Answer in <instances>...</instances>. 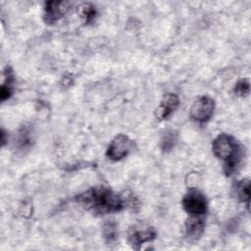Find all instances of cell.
Instances as JSON below:
<instances>
[{
	"instance_id": "6da1fadb",
	"label": "cell",
	"mask_w": 251,
	"mask_h": 251,
	"mask_svg": "<svg viewBox=\"0 0 251 251\" xmlns=\"http://www.w3.org/2000/svg\"><path fill=\"white\" fill-rule=\"evenodd\" d=\"M75 201L96 215L120 212L126 206V201L124 197L113 191L110 187L103 185L91 187L76 195Z\"/></svg>"
},
{
	"instance_id": "7a4b0ae2",
	"label": "cell",
	"mask_w": 251,
	"mask_h": 251,
	"mask_svg": "<svg viewBox=\"0 0 251 251\" xmlns=\"http://www.w3.org/2000/svg\"><path fill=\"white\" fill-rule=\"evenodd\" d=\"M212 150L214 155L223 161L226 176H231L238 172L244 153L242 146L232 135L219 134L213 141Z\"/></svg>"
},
{
	"instance_id": "3957f363",
	"label": "cell",
	"mask_w": 251,
	"mask_h": 251,
	"mask_svg": "<svg viewBox=\"0 0 251 251\" xmlns=\"http://www.w3.org/2000/svg\"><path fill=\"white\" fill-rule=\"evenodd\" d=\"M182 207L189 216H204L208 210V203L205 195L199 189L192 187L183 196Z\"/></svg>"
},
{
	"instance_id": "277c9868",
	"label": "cell",
	"mask_w": 251,
	"mask_h": 251,
	"mask_svg": "<svg viewBox=\"0 0 251 251\" xmlns=\"http://www.w3.org/2000/svg\"><path fill=\"white\" fill-rule=\"evenodd\" d=\"M156 237L157 231L155 227L141 223L132 225L127 232V241L135 250H139L142 244L153 241Z\"/></svg>"
},
{
	"instance_id": "5b68a950",
	"label": "cell",
	"mask_w": 251,
	"mask_h": 251,
	"mask_svg": "<svg viewBox=\"0 0 251 251\" xmlns=\"http://www.w3.org/2000/svg\"><path fill=\"white\" fill-rule=\"evenodd\" d=\"M215 101L210 96H201L192 104L189 116L190 118L198 123L205 124L209 122L214 114L215 110Z\"/></svg>"
},
{
	"instance_id": "8992f818",
	"label": "cell",
	"mask_w": 251,
	"mask_h": 251,
	"mask_svg": "<svg viewBox=\"0 0 251 251\" xmlns=\"http://www.w3.org/2000/svg\"><path fill=\"white\" fill-rule=\"evenodd\" d=\"M132 146V141L126 134L120 133L116 135L109 144L106 155L112 161H120L127 156Z\"/></svg>"
},
{
	"instance_id": "52a82bcc",
	"label": "cell",
	"mask_w": 251,
	"mask_h": 251,
	"mask_svg": "<svg viewBox=\"0 0 251 251\" xmlns=\"http://www.w3.org/2000/svg\"><path fill=\"white\" fill-rule=\"evenodd\" d=\"M70 1H47L44 5L43 18L46 24L52 25L60 20L70 10Z\"/></svg>"
},
{
	"instance_id": "ba28073f",
	"label": "cell",
	"mask_w": 251,
	"mask_h": 251,
	"mask_svg": "<svg viewBox=\"0 0 251 251\" xmlns=\"http://www.w3.org/2000/svg\"><path fill=\"white\" fill-rule=\"evenodd\" d=\"M179 105V99L175 93H167L156 110V117L160 120L168 119Z\"/></svg>"
},
{
	"instance_id": "9c48e42d",
	"label": "cell",
	"mask_w": 251,
	"mask_h": 251,
	"mask_svg": "<svg viewBox=\"0 0 251 251\" xmlns=\"http://www.w3.org/2000/svg\"><path fill=\"white\" fill-rule=\"evenodd\" d=\"M204 216H189L185 222V233L190 239H198L204 231Z\"/></svg>"
},
{
	"instance_id": "30bf717a",
	"label": "cell",
	"mask_w": 251,
	"mask_h": 251,
	"mask_svg": "<svg viewBox=\"0 0 251 251\" xmlns=\"http://www.w3.org/2000/svg\"><path fill=\"white\" fill-rule=\"evenodd\" d=\"M233 195L235 198L242 203H246L247 208H249V202H250V181L248 178L241 179L237 182H235L233 188Z\"/></svg>"
},
{
	"instance_id": "8fae6325",
	"label": "cell",
	"mask_w": 251,
	"mask_h": 251,
	"mask_svg": "<svg viewBox=\"0 0 251 251\" xmlns=\"http://www.w3.org/2000/svg\"><path fill=\"white\" fill-rule=\"evenodd\" d=\"M14 78L15 75L12 68L7 66L4 71V81L0 89V96L2 101H5L12 96L14 92Z\"/></svg>"
},
{
	"instance_id": "7c38bea8",
	"label": "cell",
	"mask_w": 251,
	"mask_h": 251,
	"mask_svg": "<svg viewBox=\"0 0 251 251\" xmlns=\"http://www.w3.org/2000/svg\"><path fill=\"white\" fill-rule=\"evenodd\" d=\"M77 14L85 25H89L94 21L97 12L95 6L91 3H82L77 7Z\"/></svg>"
},
{
	"instance_id": "4fadbf2b",
	"label": "cell",
	"mask_w": 251,
	"mask_h": 251,
	"mask_svg": "<svg viewBox=\"0 0 251 251\" xmlns=\"http://www.w3.org/2000/svg\"><path fill=\"white\" fill-rule=\"evenodd\" d=\"M102 233L107 244H114L118 239V226L116 222H105L102 226Z\"/></svg>"
},
{
	"instance_id": "5bb4252c",
	"label": "cell",
	"mask_w": 251,
	"mask_h": 251,
	"mask_svg": "<svg viewBox=\"0 0 251 251\" xmlns=\"http://www.w3.org/2000/svg\"><path fill=\"white\" fill-rule=\"evenodd\" d=\"M176 140V134L173 130L166 131L161 138V148L163 151L168 152L173 149Z\"/></svg>"
},
{
	"instance_id": "9a60e30c",
	"label": "cell",
	"mask_w": 251,
	"mask_h": 251,
	"mask_svg": "<svg viewBox=\"0 0 251 251\" xmlns=\"http://www.w3.org/2000/svg\"><path fill=\"white\" fill-rule=\"evenodd\" d=\"M29 128L26 126H23L20 129L19 137H18V146L19 148H27L31 144V137L29 135Z\"/></svg>"
},
{
	"instance_id": "2e32d148",
	"label": "cell",
	"mask_w": 251,
	"mask_h": 251,
	"mask_svg": "<svg viewBox=\"0 0 251 251\" xmlns=\"http://www.w3.org/2000/svg\"><path fill=\"white\" fill-rule=\"evenodd\" d=\"M234 92L236 95L238 96H246L249 94L250 92V82L249 79L244 77V78H240L235 86H234Z\"/></svg>"
},
{
	"instance_id": "e0dca14e",
	"label": "cell",
	"mask_w": 251,
	"mask_h": 251,
	"mask_svg": "<svg viewBox=\"0 0 251 251\" xmlns=\"http://www.w3.org/2000/svg\"><path fill=\"white\" fill-rule=\"evenodd\" d=\"M5 131H4V129L2 128V130H1V143H2V146H4L5 145V143H6V138H5Z\"/></svg>"
}]
</instances>
